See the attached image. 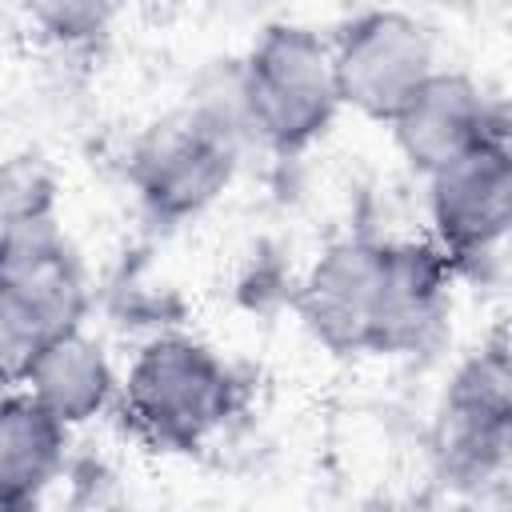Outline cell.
<instances>
[{
  "label": "cell",
  "instance_id": "cell-3",
  "mask_svg": "<svg viewBox=\"0 0 512 512\" xmlns=\"http://www.w3.org/2000/svg\"><path fill=\"white\" fill-rule=\"evenodd\" d=\"M240 140V104L196 100L140 132L128 156V180L156 220L196 216L228 188Z\"/></svg>",
  "mask_w": 512,
  "mask_h": 512
},
{
  "label": "cell",
  "instance_id": "cell-1",
  "mask_svg": "<svg viewBox=\"0 0 512 512\" xmlns=\"http://www.w3.org/2000/svg\"><path fill=\"white\" fill-rule=\"evenodd\" d=\"M232 76L244 136L272 152L308 148L340 112L332 44L304 24H268Z\"/></svg>",
  "mask_w": 512,
  "mask_h": 512
},
{
  "label": "cell",
  "instance_id": "cell-5",
  "mask_svg": "<svg viewBox=\"0 0 512 512\" xmlns=\"http://www.w3.org/2000/svg\"><path fill=\"white\" fill-rule=\"evenodd\" d=\"M512 448V368L508 344L496 336L476 356H468L436 412L432 452L444 480L460 488H480L508 468Z\"/></svg>",
  "mask_w": 512,
  "mask_h": 512
},
{
  "label": "cell",
  "instance_id": "cell-4",
  "mask_svg": "<svg viewBox=\"0 0 512 512\" xmlns=\"http://www.w3.org/2000/svg\"><path fill=\"white\" fill-rule=\"evenodd\" d=\"M84 308L80 256L52 216L0 240V376L8 384L20 380V368L44 340L80 328Z\"/></svg>",
  "mask_w": 512,
  "mask_h": 512
},
{
  "label": "cell",
  "instance_id": "cell-8",
  "mask_svg": "<svg viewBox=\"0 0 512 512\" xmlns=\"http://www.w3.org/2000/svg\"><path fill=\"white\" fill-rule=\"evenodd\" d=\"M380 276H384V240L332 244L308 268L296 296L308 332L340 356L372 352L376 316H380Z\"/></svg>",
  "mask_w": 512,
  "mask_h": 512
},
{
  "label": "cell",
  "instance_id": "cell-7",
  "mask_svg": "<svg viewBox=\"0 0 512 512\" xmlns=\"http://www.w3.org/2000/svg\"><path fill=\"white\" fill-rule=\"evenodd\" d=\"M428 216L436 248L452 268L488 256L512 220V160L508 132L476 144L460 160L428 176Z\"/></svg>",
  "mask_w": 512,
  "mask_h": 512
},
{
  "label": "cell",
  "instance_id": "cell-2",
  "mask_svg": "<svg viewBox=\"0 0 512 512\" xmlns=\"http://www.w3.org/2000/svg\"><path fill=\"white\" fill-rule=\"evenodd\" d=\"M236 408V380L224 360L188 336H160L140 348L124 384V424L160 452H196Z\"/></svg>",
  "mask_w": 512,
  "mask_h": 512
},
{
  "label": "cell",
  "instance_id": "cell-12",
  "mask_svg": "<svg viewBox=\"0 0 512 512\" xmlns=\"http://www.w3.org/2000/svg\"><path fill=\"white\" fill-rule=\"evenodd\" d=\"M68 428L20 384L0 392V512L28 508L64 468Z\"/></svg>",
  "mask_w": 512,
  "mask_h": 512
},
{
  "label": "cell",
  "instance_id": "cell-13",
  "mask_svg": "<svg viewBox=\"0 0 512 512\" xmlns=\"http://www.w3.org/2000/svg\"><path fill=\"white\" fill-rule=\"evenodd\" d=\"M56 180L36 156H12L0 164V240L32 220L52 216Z\"/></svg>",
  "mask_w": 512,
  "mask_h": 512
},
{
  "label": "cell",
  "instance_id": "cell-6",
  "mask_svg": "<svg viewBox=\"0 0 512 512\" xmlns=\"http://www.w3.org/2000/svg\"><path fill=\"white\" fill-rule=\"evenodd\" d=\"M340 104L368 120H392L400 104L436 72L428 32L396 8L356 16L332 44Z\"/></svg>",
  "mask_w": 512,
  "mask_h": 512
},
{
  "label": "cell",
  "instance_id": "cell-10",
  "mask_svg": "<svg viewBox=\"0 0 512 512\" xmlns=\"http://www.w3.org/2000/svg\"><path fill=\"white\" fill-rule=\"evenodd\" d=\"M452 260L436 244L384 240V276H380V316H376V348L380 356H400L424 348L448 312Z\"/></svg>",
  "mask_w": 512,
  "mask_h": 512
},
{
  "label": "cell",
  "instance_id": "cell-14",
  "mask_svg": "<svg viewBox=\"0 0 512 512\" xmlns=\"http://www.w3.org/2000/svg\"><path fill=\"white\" fill-rule=\"evenodd\" d=\"M124 0H24L28 20L56 44H88L104 36Z\"/></svg>",
  "mask_w": 512,
  "mask_h": 512
},
{
  "label": "cell",
  "instance_id": "cell-9",
  "mask_svg": "<svg viewBox=\"0 0 512 512\" xmlns=\"http://www.w3.org/2000/svg\"><path fill=\"white\" fill-rule=\"evenodd\" d=\"M404 160L432 176L476 144L504 132V112L460 72H432L388 120Z\"/></svg>",
  "mask_w": 512,
  "mask_h": 512
},
{
  "label": "cell",
  "instance_id": "cell-11",
  "mask_svg": "<svg viewBox=\"0 0 512 512\" xmlns=\"http://www.w3.org/2000/svg\"><path fill=\"white\" fill-rule=\"evenodd\" d=\"M24 392H32L64 428H76L104 412V404L116 392L112 364L104 348L84 336V328H68L52 340H44L16 380Z\"/></svg>",
  "mask_w": 512,
  "mask_h": 512
}]
</instances>
